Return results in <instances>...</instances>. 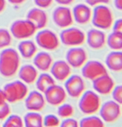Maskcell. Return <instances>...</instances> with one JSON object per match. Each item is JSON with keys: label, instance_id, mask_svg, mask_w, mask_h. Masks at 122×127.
<instances>
[{"label": "cell", "instance_id": "obj_31", "mask_svg": "<svg viewBox=\"0 0 122 127\" xmlns=\"http://www.w3.org/2000/svg\"><path fill=\"white\" fill-rule=\"evenodd\" d=\"M60 123L59 118L54 114H48L43 118V126L45 127H57Z\"/></svg>", "mask_w": 122, "mask_h": 127}, {"label": "cell", "instance_id": "obj_42", "mask_svg": "<svg viewBox=\"0 0 122 127\" xmlns=\"http://www.w3.org/2000/svg\"><path fill=\"white\" fill-rule=\"evenodd\" d=\"M5 5H6L5 0H0V13H2L5 10Z\"/></svg>", "mask_w": 122, "mask_h": 127}, {"label": "cell", "instance_id": "obj_25", "mask_svg": "<svg viewBox=\"0 0 122 127\" xmlns=\"http://www.w3.org/2000/svg\"><path fill=\"white\" fill-rule=\"evenodd\" d=\"M25 127H43V117L37 111L28 112L24 116Z\"/></svg>", "mask_w": 122, "mask_h": 127}, {"label": "cell", "instance_id": "obj_21", "mask_svg": "<svg viewBox=\"0 0 122 127\" xmlns=\"http://www.w3.org/2000/svg\"><path fill=\"white\" fill-rule=\"evenodd\" d=\"M38 76L37 69L32 64H25L19 69V77L25 84L34 83Z\"/></svg>", "mask_w": 122, "mask_h": 127}, {"label": "cell", "instance_id": "obj_40", "mask_svg": "<svg viewBox=\"0 0 122 127\" xmlns=\"http://www.w3.org/2000/svg\"><path fill=\"white\" fill-rule=\"evenodd\" d=\"M114 5L118 10L122 9V0H114Z\"/></svg>", "mask_w": 122, "mask_h": 127}, {"label": "cell", "instance_id": "obj_10", "mask_svg": "<svg viewBox=\"0 0 122 127\" xmlns=\"http://www.w3.org/2000/svg\"><path fill=\"white\" fill-rule=\"evenodd\" d=\"M82 76L89 80H94L96 78L107 73L106 67L103 64L96 60L86 61L82 67Z\"/></svg>", "mask_w": 122, "mask_h": 127}, {"label": "cell", "instance_id": "obj_4", "mask_svg": "<svg viewBox=\"0 0 122 127\" xmlns=\"http://www.w3.org/2000/svg\"><path fill=\"white\" fill-rule=\"evenodd\" d=\"M78 107L83 114L87 115L93 114L99 111L101 107V99L96 92L86 91L81 96Z\"/></svg>", "mask_w": 122, "mask_h": 127}, {"label": "cell", "instance_id": "obj_15", "mask_svg": "<svg viewBox=\"0 0 122 127\" xmlns=\"http://www.w3.org/2000/svg\"><path fill=\"white\" fill-rule=\"evenodd\" d=\"M92 86L96 93L108 95L115 87V82L112 77L108 73H106L92 80Z\"/></svg>", "mask_w": 122, "mask_h": 127}, {"label": "cell", "instance_id": "obj_17", "mask_svg": "<svg viewBox=\"0 0 122 127\" xmlns=\"http://www.w3.org/2000/svg\"><path fill=\"white\" fill-rule=\"evenodd\" d=\"M105 33L98 29H91L88 31L86 40L88 46L93 49H101L106 43Z\"/></svg>", "mask_w": 122, "mask_h": 127}, {"label": "cell", "instance_id": "obj_6", "mask_svg": "<svg viewBox=\"0 0 122 127\" xmlns=\"http://www.w3.org/2000/svg\"><path fill=\"white\" fill-rule=\"evenodd\" d=\"M60 39L63 44L68 46H79L86 40L85 33L80 29L68 27L64 29L60 34Z\"/></svg>", "mask_w": 122, "mask_h": 127}, {"label": "cell", "instance_id": "obj_8", "mask_svg": "<svg viewBox=\"0 0 122 127\" xmlns=\"http://www.w3.org/2000/svg\"><path fill=\"white\" fill-rule=\"evenodd\" d=\"M99 112L103 122L108 123H114L121 116V105L114 100L106 101L103 105H101Z\"/></svg>", "mask_w": 122, "mask_h": 127}, {"label": "cell", "instance_id": "obj_7", "mask_svg": "<svg viewBox=\"0 0 122 127\" xmlns=\"http://www.w3.org/2000/svg\"><path fill=\"white\" fill-rule=\"evenodd\" d=\"M35 40L40 48L48 51L57 49L60 44V40L56 33L49 29L40 31L36 35Z\"/></svg>", "mask_w": 122, "mask_h": 127}, {"label": "cell", "instance_id": "obj_39", "mask_svg": "<svg viewBox=\"0 0 122 127\" xmlns=\"http://www.w3.org/2000/svg\"><path fill=\"white\" fill-rule=\"evenodd\" d=\"M7 102L6 96L5 94V92L3 91V89L0 88V103H2V102Z\"/></svg>", "mask_w": 122, "mask_h": 127}, {"label": "cell", "instance_id": "obj_2", "mask_svg": "<svg viewBox=\"0 0 122 127\" xmlns=\"http://www.w3.org/2000/svg\"><path fill=\"white\" fill-rule=\"evenodd\" d=\"M92 22L93 26L101 30H106L112 27L113 15L111 9L105 5H97L92 13Z\"/></svg>", "mask_w": 122, "mask_h": 127}, {"label": "cell", "instance_id": "obj_3", "mask_svg": "<svg viewBox=\"0 0 122 127\" xmlns=\"http://www.w3.org/2000/svg\"><path fill=\"white\" fill-rule=\"evenodd\" d=\"M3 91L6 96L7 102L14 103L24 99L28 94V88L21 80L6 84L4 86Z\"/></svg>", "mask_w": 122, "mask_h": 127}, {"label": "cell", "instance_id": "obj_37", "mask_svg": "<svg viewBox=\"0 0 122 127\" xmlns=\"http://www.w3.org/2000/svg\"><path fill=\"white\" fill-rule=\"evenodd\" d=\"M112 32L116 33H122V20L118 19L112 23Z\"/></svg>", "mask_w": 122, "mask_h": 127}, {"label": "cell", "instance_id": "obj_22", "mask_svg": "<svg viewBox=\"0 0 122 127\" xmlns=\"http://www.w3.org/2000/svg\"><path fill=\"white\" fill-rule=\"evenodd\" d=\"M106 67L112 71L120 72L122 70V53L121 51L109 52L105 59Z\"/></svg>", "mask_w": 122, "mask_h": 127}, {"label": "cell", "instance_id": "obj_1", "mask_svg": "<svg viewBox=\"0 0 122 127\" xmlns=\"http://www.w3.org/2000/svg\"><path fill=\"white\" fill-rule=\"evenodd\" d=\"M20 66L19 52L13 48H5L0 52V75L9 78L14 76Z\"/></svg>", "mask_w": 122, "mask_h": 127}, {"label": "cell", "instance_id": "obj_27", "mask_svg": "<svg viewBox=\"0 0 122 127\" xmlns=\"http://www.w3.org/2000/svg\"><path fill=\"white\" fill-rule=\"evenodd\" d=\"M79 127H105V124L101 117L91 115L83 117L80 121Z\"/></svg>", "mask_w": 122, "mask_h": 127}, {"label": "cell", "instance_id": "obj_36", "mask_svg": "<svg viewBox=\"0 0 122 127\" xmlns=\"http://www.w3.org/2000/svg\"><path fill=\"white\" fill-rule=\"evenodd\" d=\"M86 3L89 7H95L100 5H105L109 2V0H85Z\"/></svg>", "mask_w": 122, "mask_h": 127}, {"label": "cell", "instance_id": "obj_28", "mask_svg": "<svg viewBox=\"0 0 122 127\" xmlns=\"http://www.w3.org/2000/svg\"><path fill=\"white\" fill-rule=\"evenodd\" d=\"M24 123L20 116L17 114L9 115L3 123L2 127H23Z\"/></svg>", "mask_w": 122, "mask_h": 127}, {"label": "cell", "instance_id": "obj_19", "mask_svg": "<svg viewBox=\"0 0 122 127\" xmlns=\"http://www.w3.org/2000/svg\"><path fill=\"white\" fill-rule=\"evenodd\" d=\"M92 13V11L89 5L86 4H78L73 8V19L77 23L84 25L91 20Z\"/></svg>", "mask_w": 122, "mask_h": 127}, {"label": "cell", "instance_id": "obj_18", "mask_svg": "<svg viewBox=\"0 0 122 127\" xmlns=\"http://www.w3.org/2000/svg\"><path fill=\"white\" fill-rule=\"evenodd\" d=\"M27 20L31 21L37 29H42L48 22L46 13L40 8H33L27 14Z\"/></svg>", "mask_w": 122, "mask_h": 127}, {"label": "cell", "instance_id": "obj_23", "mask_svg": "<svg viewBox=\"0 0 122 127\" xmlns=\"http://www.w3.org/2000/svg\"><path fill=\"white\" fill-rule=\"evenodd\" d=\"M37 47L34 42L29 40H23L18 44V52L26 59L32 58L37 53Z\"/></svg>", "mask_w": 122, "mask_h": 127}, {"label": "cell", "instance_id": "obj_32", "mask_svg": "<svg viewBox=\"0 0 122 127\" xmlns=\"http://www.w3.org/2000/svg\"><path fill=\"white\" fill-rule=\"evenodd\" d=\"M111 93H112L113 100L121 105L122 103V87H121V85L115 86Z\"/></svg>", "mask_w": 122, "mask_h": 127}, {"label": "cell", "instance_id": "obj_35", "mask_svg": "<svg viewBox=\"0 0 122 127\" xmlns=\"http://www.w3.org/2000/svg\"><path fill=\"white\" fill-rule=\"evenodd\" d=\"M53 0H34L35 5L40 8H48Z\"/></svg>", "mask_w": 122, "mask_h": 127}, {"label": "cell", "instance_id": "obj_30", "mask_svg": "<svg viewBox=\"0 0 122 127\" xmlns=\"http://www.w3.org/2000/svg\"><path fill=\"white\" fill-rule=\"evenodd\" d=\"M12 41L11 32L6 29H0V49L8 48Z\"/></svg>", "mask_w": 122, "mask_h": 127}, {"label": "cell", "instance_id": "obj_34", "mask_svg": "<svg viewBox=\"0 0 122 127\" xmlns=\"http://www.w3.org/2000/svg\"><path fill=\"white\" fill-rule=\"evenodd\" d=\"M60 127H79V123L74 118L68 117L60 123Z\"/></svg>", "mask_w": 122, "mask_h": 127}, {"label": "cell", "instance_id": "obj_5", "mask_svg": "<svg viewBox=\"0 0 122 127\" xmlns=\"http://www.w3.org/2000/svg\"><path fill=\"white\" fill-rule=\"evenodd\" d=\"M11 34L16 39L25 40L33 36L37 29L28 20H17L11 26Z\"/></svg>", "mask_w": 122, "mask_h": 127}, {"label": "cell", "instance_id": "obj_16", "mask_svg": "<svg viewBox=\"0 0 122 127\" xmlns=\"http://www.w3.org/2000/svg\"><path fill=\"white\" fill-rule=\"evenodd\" d=\"M25 108L31 111H40L45 106L44 96L39 91H33L28 94L25 101Z\"/></svg>", "mask_w": 122, "mask_h": 127}, {"label": "cell", "instance_id": "obj_38", "mask_svg": "<svg viewBox=\"0 0 122 127\" xmlns=\"http://www.w3.org/2000/svg\"><path fill=\"white\" fill-rule=\"evenodd\" d=\"M55 1L61 5L66 6V5H70L71 3H72L74 0H55Z\"/></svg>", "mask_w": 122, "mask_h": 127}, {"label": "cell", "instance_id": "obj_13", "mask_svg": "<svg viewBox=\"0 0 122 127\" xmlns=\"http://www.w3.org/2000/svg\"><path fill=\"white\" fill-rule=\"evenodd\" d=\"M45 101L53 106H59L64 102L66 98V92L62 86L54 84L48 88L44 93Z\"/></svg>", "mask_w": 122, "mask_h": 127}, {"label": "cell", "instance_id": "obj_9", "mask_svg": "<svg viewBox=\"0 0 122 127\" xmlns=\"http://www.w3.org/2000/svg\"><path fill=\"white\" fill-rule=\"evenodd\" d=\"M52 19L57 26L62 29L70 27L74 21L72 11L64 5L59 6L54 10Z\"/></svg>", "mask_w": 122, "mask_h": 127}, {"label": "cell", "instance_id": "obj_11", "mask_svg": "<svg viewBox=\"0 0 122 127\" xmlns=\"http://www.w3.org/2000/svg\"><path fill=\"white\" fill-rule=\"evenodd\" d=\"M65 91L71 97H80L85 91V82L83 79L78 75L69 76L65 80Z\"/></svg>", "mask_w": 122, "mask_h": 127}, {"label": "cell", "instance_id": "obj_24", "mask_svg": "<svg viewBox=\"0 0 122 127\" xmlns=\"http://www.w3.org/2000/svg\"><path fill=\"white\" fill-rule=\"evenodd\" d=\"M35 82L37 90L42 94H44L48 88L56 84L55 79L52 77V76L46 73H43L38 76Z\"/></svg>", "mask_w": 122, "mask_h": 127}, {"label": "cell", "instance_id": "obj_41", "mask_svg": "<svg viewBox=\"0 0 122 127\" xmlns=\"http://www.w3.org/2000/svg\"><path fill=\"white\" fill-rule=\"evenodd\" d=\"M8 1L12 5H20L25 2L26 0H8Z\"/></svg>", "mask_w": 122, "mask_h": 127}, {"label": "cell", "instance_id": "obj_12", "mask_svg": "<svg viewBox=\"0 0 122 127\" xmlns=\"http://www.w3.org/2000/svg\"><path fill=\"white\" fill-rule=\"evenodd\" d=\"M66 61L71 67H82L87 61L86 51L79 46H75L69 49L66 55Z\"/></svg>", "mask_w": 122, "mask_h": 127}, {"label": "cell", "instance_id": "obj_20", "mask_svg": "<svg viewBox=\"0 0 122 127\" xmlns=\"http://www.w3.org/2000/svg\"><path fill=\"white\" fill-rule=\"evenodd\" d=\"M33 58L34 66L37 70L42 72H46L50 70L53 64V59L49 53L46 52H40L36 53Z\"/></svg>", "mask_w": 122, "mask_h": 127}, {"label": "cell", "instance_id": "obj_29", "mask_svg": "<svg viewBox=\"0 0 122 127\" xmlns=\"http://www.w3.org/2000/svg\"><path fill=\"white\" fill-rule=\"evenodd\" d=\"M75 113L73 106L69 103H62L59 105L57 109V114L62 118L71 117Z\"/></svg>", "mask_w": 122, "mask_h": 127}, {"label": "cell", "instance_id": "obj_14", "mask_svg": "<svg viewBox=\"0 0 122 127\" xmlns=\"http://www.w3.org/2000/svg\"><path fill=\"white\" fill-rule=\"evenodd\" d=\"M50 70L52 77L59 82L65 81L71 74V67L63 60H57L54 62Z\"/></svg>", "mask_w": 122, "mask_h": 127}, {"label": "cell", "instance_id": "obj_26", "mask_svg": "<svg viewBox=\"0 0 122 127\" xmlns=\"http://www.w3.org/2000/svg\"><path fill=\"white\" fill-rule=\"evenodd\" d=\"M106 43L113 51H121L122 49V33L112 32L106 37Z\"/></svg>", "mask_w": 122, "mask_h": 127}, {"label": "cell", "instance_id": "obj_33", "mask_svg": "<svg viewBox=\"0 0 122 127\" xmlns=\"http://www.w3.org/2000/svg\"><path fill=\"white\" fill-rule=\"evenodd\" d=\"M11 114V108L7 102L0 103V120H5Z\"/></svg>", "mask_w": 122, "mask_h": 127}]
</instances>
